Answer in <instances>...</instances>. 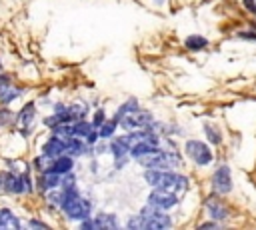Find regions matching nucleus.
I'll return each instance as SVG.
<instances>
[{
    "label": "nucleus",
    "instance_id": "nucleus-1",
    "mask_svg": "<svg viewBox=\"0 0 256 230\" xmlns=\"http://www.w3.org/2000/svg\"><path fill=\"white\" fill-rule=\"evenodd\" d=\"M146 182L156 186V188H166V190H184L188 186V180L186 176L182 174H176V172H170V170H158V168H148L146 174H144Z\"/></svg>",
    "mask_w": 256,
    "mask_h": 230
},
{
    "label": "nucleus",
    "instance_id": "nucleus-2",
    "mask_svg": "<svg viewBox=\"0 0 256 230\" xmlns=\"http://www.w3.org/2000/svg\"><path fill=\"white\" fill-rule=\"evenodd\" d=\"M138 164L146 166V168H158V170H170V168H176L180 164V156L176 152H170V150H154V152H148V154H142L136 158Z\"/></svg>",
    "mask_w": 256,
    "mask_h": 230
},
{
    "label": "nucleus",
    "instance_id": "nucleus-3",
    "mask_svg": "<svg viewBox=\"0 0 256 230\" xmlns=\"http://www.w3.org/2000/svg\"><path fill=\"white\" fill-rule=\"evenodd\" d=\"M140 216H142V222H144V228L146 230H158V228H168L170 224H172V220L166 216V214H162V208H156V206H152V204H148V206H144L142 208V212H140Z\"/></svg>",
    "mask_w": 256,
    "mask_h": 230
},
{
    "label": "nucleus",
    "instance_id": "nucleus-4",
    "mask_svg": "<svg viewBox=\"0 0 256 230\" xmlns=\"http://www.w3.org/2000/svg\"><path fill=\"white\" fill-rule=\"evenodd\" d=\"M152 114L150 112H146V110H130L128 114H124L118 122H120V126L122 128H126V130H144V128H148L150 124H152Z\"/></svg>",
    "mask_w": 256,
    "mask_h": 230
},
{
    "label": "nucleus",
    "instance_id": "nucleus-5",
    "mask_svg": "<svg viewBox=\"0 0 256 230\" xmlns=\"http://www.w3.org/2000/svg\"><path fill=\"white\" fill-rule=\"evenodd\" d=\"M184 148H186V154H188L196 164H200V166H204V164H208V162L212 160V152H210L208 144H204V142H200V140H188Z\"/></svg>",
    "mask_w": 256,
    "mask_h": 230
},
{
    "label": "nucleus",
    "instance_id": "nucleus-6",
    "mask_svg": "<svg viewBox=\"0 0 256 230\" xmlns=\"http://www.w3.org/2000/svg\"><path fill=\"white\" fill-rule=\"evenodd\" d=\"M148 204H152V206H156V208H162V210H168V208H172V206L178 204V196H176L172 190L156 188L154 192H150Z\"/></svg>",
    "mask_w": 256,
    "mask_h": 230
},
{
    "label": "nucleus",
    "instance_id": "nucleus-7",
    "mask_svg": "<svg viewBox=\"0 0 256 230\" xmlns=\"http://www.w3.org/2000/svg\"><path fill=\"white\" fill-rule=\"evenodd\" d=\"M212 188L218 194H228L232 190V176H230V168L228 166H220L214 176H212Z\"/></svg>",
    "mask_w": 256,
    "mask_h": 230
},
{
    "label": "nucleus",
    "instance_id": "nucleus-8",
    "mask_svg": "<svg viewBox=\"0 0 256 230\" xmlns=\"http://www.w3.org/2000/svg\"><path fill=\"white\" fill-rule=\"evenodd\" d=\"M42 154H48V156H52V158H56V156H60V154H66V138H62V136H58V134L50 136V138L44 142V146H42Z\"/></svg>",
    "mask_w": 256,
    "mask_h": 230
},
{
    "label": "nucleus",
    "instance_id": "nucleus-9",
    "mask_svg": "<svg viewBox=\"0 0 256 230\" xmlns=\"http://www.w3.org/2000/svg\"><path fill=\"white\" fill-rule=\"evenodd\" d=\"M62 182V174L54 172V170H46L42 172V176L38 178V188L40 190H48V188H56Z\"/></svg>",
    "mask_w": 256,
    "mask_h": 230
},
{
    "label": "nucleus",
    "instance_id": "nucleus-10",
    "mask_svg": "<svg viewBox=\"0 0 256 230\" xmlns=\"http://www.w3.org/2000/svg\"><path fill=\"white\" fill-rule=\"evenodd\" d=\"M72 166H74L72 156H70V154H60V156L54 158L50 170H54V172H58V174H68V172L72 170Z\"/></svg>",
    "mask_w": 256,
    "mask_h": 230
},
{
    "label": "nucleus",
    "instance_id": "nucleus-11",
    "mask_svg": "<svg viewBox=\"0 0 256 230\" xmlns=\"http://www.w3.org/2000/svg\"><path fill=\"white\" fill-rule=\"evenodd\" d=\"M206 208H208V212H210V216H212L214 220H224V218H228V208H226L224 204H220V200H216V198H210V200L206 202Z\"/></svg>",
    "mask_w": 256,
    "mask_h": 230
},
{
    "label": "nucleus",
    "instance_id": "nucleus-12",
    "mask_svg": "<svg viewBox=\"0 0 256 230\" xmlns=\"http://www.w3.org/2000/svg\"><path fill=\"white\" fill-rule=\"evenodd\" d=\"M84 150H86V144L80 142L76 136L66 138V154H70V156H78V154H84Z\"/></svg>",
    "mask_w": 256,
    "mask_h": 230
},
{
    "label": "nucleus",
    "instance_id": "nucleus-13",
    "mask_svg": "<svg viewBox=\"0 0 256 230\" xmlns=\"http://www.w3.org/2000/svg\"><path fill=\"white\" fill-rule=\"evenodd\" d=\"M0 228H20V222L10 210H2L0 212Z\"/></svg>",
    "mask_w": 256,
    "mask_h": 230
},
{
    "label": "nucleus",
    "instance_id": "nucleus-14",
    "mask_svg": "<svg viewBox=\"0 0 256 230\" xmlns=\"http://www.w3.org/2000/svg\"><path fill=\"white\" fill-rule=\"evenodd\" d=\"M70 130H72V136H88L92 132V124L84 120H76L74 124H70Z\"/></svg>",
    "mask_w": 256,
    "mask_h": 230
},
{
    "label": "nucleus",
    "instance_id": "nucleus-15",
    "mask_svg": "<svg viewBox=\"0 0 256 230\" xmlns=\"http://www.w3.org/2000/svg\"><path fill=\"white\" fill-rule=\"evenodd\" d=\"M34 110H36L34 102H28V104H26V106L20 110L18 118H20V122H22L24 126H30V122H32V118H34Z\"/></svg>",
    "mask_w": 256,
    "mask_h": 230
},
{
    "label": "nucleus",
    "instance_id": "nucleus-16",
    "mask_svg": "<svg viewBox=\"0 0 256 230\" xmlns=\"http://www.w3.org/2000/svg\"><path fill=\"white\" fill-rule=\"evenodd\" d=\"M94 224L96 228H116V218L114 214H98Z\"/></svg>",
    "mask_w": 256,
    "mask_h": 230
},
{
    "label": "nucleus",
    "instance_id": "nucleus-17",
    "mask_svg": "<svg viewBox=\"0 0 256 230\" xmlns=\"http://www.w3.org/2000/svg\"><path fill=\"white\" fill-rule=\"evenodd\" d=\"M18 94H20V92H18V90H14V88H12V86H8V84L0 86V102H2V104L12 102V100H14Z\"/></svg>",
    "mask_w": 256,
    "mask_h": 230
},
{
    "label": "nucleus",
    "instance_id": "nucleus-18",
    "mask_svg": "<svg viewBox=\"0 0 256 230\" xmlns=\"http://www.w3.org/2000/svg\"><path fill=\"white\" fill-rule=\"evenodd\" d=\"M116 126H118V118H114V120H106L102 126H100V138H110L112 134H114V130H116Z\"/></svg>",
    "mask_w": 256,
    "mask_h": 230
},
{
    "label": "nucleus",
    "instance_id": "nucleus-19",
    "mask_svg": "<svg viewBox=\"0 0 256 230\" xmlns=\"http://www.w3.org/2000/svg\"><path fill=\"white\" fill-rule=\"evenodd\" d=\"M206 44H208V40L204 36H188L186 38V48H190V50H200Z\"/></svg>",
    "mask_w": 256,
    "mask_h": 230
},
{
    "label": "nucleus",
    "instance_id": "nucleus-20",
    "mask_svg": "<svg viewBox=\"0 0 256 230\" xmlns=\"http://www.w3.org/2000/svg\"><path fill=\"white\" fill-rule=\"evenodd\" d=\"M204 132H206V136H208V140L212 144H220L222 136H220V130L218 128H214L212 124H204Z\"/></svg>",
    "mask_w": 256,
    "mask_h": 230
},
{
    "label": "nucleus",
    "instance_id": "nucleus-21",
    "mask_svg": "<svg viewBox=\"0 0 256 230\" xmlns=\"http://www.w3.org/2000/svg\"><path fill=\"white\" fill-rule=\"evenodd\" d=\"M138 108V104H136V100H128V102H124L120 108H118V112H116V118L120 120L124 114H128L130 110H136Z\"/></svg>",
    "mask_w": 256,
    "mask_h": 230
},
{
    "label": "nucleus",
    "instance_id": "nucleus-22",
    "mask_svg": "<svg viewBox=\"0 0 256 230\" xmlns=\"http://www.w3.org/2000/svg\"><path fill=\"white\" fill-rule=\"evenodd\" d=\"M106 122V114H104V110H98L96 114H94V120H92V124L94 126H102Z\"/></svg>",
    "mask_w": 256,
    "mask_h": 230
},
{
    "label": "nucleus",
    "instance_id": "nucleus-23",
    "mask_svg": "<svg viewBox=\"0 0 256 230\" xmlns=\"http://www.w3.org/2000/svg\"><path fill=\"white\" fill-rule=\"evenodd\" d=\"M10 120H12V112L6 110V108H2V110H0V126H2V124H8Z\"/></svg>",
    "mask_w": 256,
    "mask_h": 230
},
{
    "label": "nucleus",
    "instance_id": "nucleus-24",
    "mask_svg": "<svg viewBox=\"0 0 256 230\" xmlns=\"http://www.w3.org/2000/svg\"><path fill=\"white\" fill-rule=\"evenodd\" d=\"M238 36L244 38V40H256V34H254V32H240Z\"/></svg>",
    "mask_w": 256,
    "mask_h": 230
},
{
    "label": "nucleus",
    "instance_id": "nucleus-25",
    "mask_svg": "<svg viewBox=\"0 0 256 230\" xmlns=\"http://www.w3.org/2000/svg\"><path fill=\"white\" fill-rule=\"evenodd\" d=\"M98 136H100V134H98V132H94V130H92V132H90V134H88V136H86V138H88V144H92V142H96V138H98Z\"/></svg>",
    "mask_w": 256,
    "mask_h": 230
},
{
    "label": "nucleus",
    "instance_id": "nucleus-26",
    "mask_svg": "<svg viewBox=\"0 0 256 230\" xmlns=\"http://www.w3.org/2000/svg\"><path fill=\"white\" fill-rule=\"evenodd\" d=\"M244 4H246L248 10H252V12L256 14V4H254V0H244Z\"/></svg>",
    "mask_w": 256,
    "mask_h": 230
},
{
    "label": "nucleus",
    "instance_id": "nucleus-27",
    "mask_svg": "<svg viewBox=\"0 0 256 230\" xmlns=\"http://www.w3.org/2000/svg\"><path fill=\"white\" fill-rule=\"evenodd\" d=\"M30 226H34V228H48L44 222H38V220H32V222H30Z\"/></svg>",
    "mask_w": 256,
    "mask_h": 230
},
{
    "label": "nucleus",
    "instance_id": "nucleus-28",
    "mask_svg": "<svg viewBox=\"0 0 256 230\" xmlns=\"http://www.w3.org/2000/svg\"><path fill=\"white\" fill-rule=\"evenodd\" d=\"M216 226V222H204V224H200V228H214Z\"/></svg>",
    "mask_w": 256,
    "mask_h": 230
},
{
    "label": "nucleus",
    "instance_id": "nucleus-29",
    "mask_svg": "<svg viewBox=\"0 0 256 230\" xmlns=\"http://www.w3.org/2000/svg\"><path fill=\"white\" fill-rule=\"evenodd\" d=\"M0 70H2V66H0Z\"/></svg>",
    "mask_w": 256,
    "mask_h": 230
}]
</instances>
